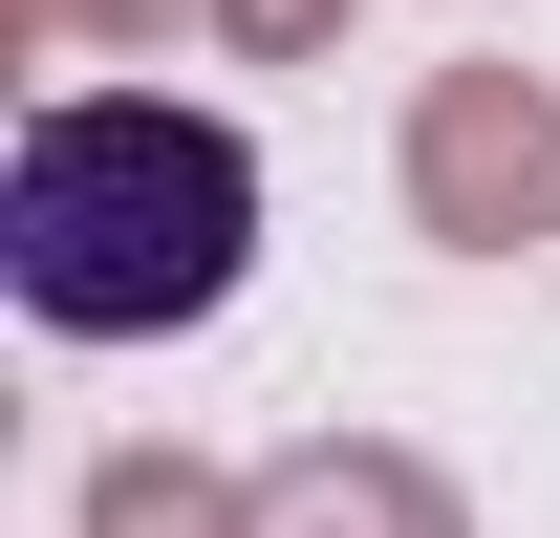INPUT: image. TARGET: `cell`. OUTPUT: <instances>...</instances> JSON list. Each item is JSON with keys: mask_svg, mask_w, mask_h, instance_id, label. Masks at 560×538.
<instances>
[{"mask_svg": "<svg viewBox=\"0 0 560 538\" xmlns=\"http://www.w3.org/2000/svg\"><path fill=\"white\" fill-rule=\"evenodd\" d=\"M0 280L44 344H173L259 280V151L173 86H44L0 151Z\"/></svg>", "mask_w": 560, "mask_h": 538, "instance_id": "cell-1", "label": "cell"}, {"mask_svg": "<svg viewBox=\"0 0 560 538\" xmlns=\"http://www.w3.org/2000/svg\"><path fill=\"white\" fill-rule=\"evenodd\" d=\"M259 538H475V495L410 453V431H302L259 473Z\"/></svg>", "mask_w": 560, "mask_h": 538, "instance_id": "cell-3", "label": "cell"}, {"mask_svg": "<svg viewBox=\"0 0 560 538\" xmlns=\"http://www.w3.org/2000/svg\"><path fill=\"white\" fill-rule=\"evenodd\" d=\"M66 44H173V0H0V66H66Z\"/></svg>", "mask_w": 560, "mask_h": 538, "instance_id": "cell-5", "label": "cell"}, {"mask_svg": "<svg viewBox=\"0 0 560 538\" xmlns=\"http://www.w3.org/2000/svg\"><path fill=\"white\" fill-rule=\"evenodd\" d=\"M410 237L431 259H539L560 237V86L539 66H431L410 86Z\"/></svg>", "mask_w": 560, "mask_h": 538, "instance_id": "cell-2", "label": "cell"}, {"mask_svg": "<svg viewBox=\"0 0 560 538\" xmlns=\"http://www.w3.org/2000/svg\"><path fill=\"white\" fill-rule=\"evenodd\" d=\"M66 538H259V473H215V453H86Z\"/></svg>", "mask_w": 560, "mask_h": 538, "instance_id": "cell-4", "label": "cell"}, {"mask_svg": "<svg viewBox=\"0 0 560 538\" xmlns=\"http://www.w3.org/2000/svg\"><path fill=\"white\" fill-rule=\"evenodd\" d=\"M215 44H237V66H324V44H346V0H195Z\"/></svg>", "mask_w": 560, "mask_h": 538, "instance_id": "cell-6", "label": "cell"}]
</instances>
